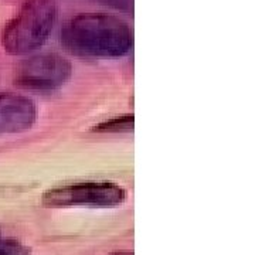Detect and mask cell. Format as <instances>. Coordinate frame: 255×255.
Wrapping results in <instances>:
<instances>
[{
	"label": "cell",
	"mask_w": 255,
	"mask_h": 255,
	"mask_svg": "<svg viewBox=\"0 0 255 255\" xmlns=\"http://www.w3.org/2000/svg\"><path fill=\"white\" fill-rule=\"evenodd\" d=\"M61 43L75 54L122 57L130 51L133 38L122 18L105 13H81L64 24Z\"/></svg>",
	"instance_id": "obj_1"
},
{
	"label": "cell",
	"mask_w": 255,
	"mask_h": 255,
	"mask_svg": "<svg viewBox=\"0 0 255 255\" xmlns=\"http://www.w3.org/2000/svg\"><path fill=\"white\" fill-rule=\"evenodd\" d=\"M58 18L55 0H26L3 28L1 46L11 55H26L44 46Z\"/></svg>",
	"instance_id": "obj_2"
},
{
	"label": "cell",
	"mask_w": 255,
	"mask_h": 255,
	"mask_svg": "<svg viewBox=\"0 0 255 255\" xmlns=\"http://www.w3.org/2000/svg\"><path fill=\"white\" fill-rule=\"evenodd\" d=\"M127 191L115 183H73L50 189L43 194V204L48 207H114L124 203Z\"/></svg>",
	"instance_id": "obj_3"
},
{
	"label": "cell",
	"mask_w": 255,
	"mask_h": 255,
	"mask_svg": "<svg viewBox=\"0 0 255 255\" xmlns=\"http://www.w3.org/2000/svg\"><path fill=\"white\" fill-rule=\"evenodd\" d=\"M73 73L71 63L57 53L31 55L18 64L14 81L31 91H53L60 88Z\"/></svg>",
	"instance_id": "obj_4"
},
{
	"label": "cell",
	"mask_w": 255,
	"mask_h": 255,
	"mask_svg": "<svg viewBox=\"0 0 255 255\" xmlns=\"http://www.w3.org/2000/svg\"><path fill=\"white\" fill-rule=\"evenodd\" d=\"M36 104L11 92H0V133H16L34 125Z\"/></svg>",
	"instance_id": "obj_5"
},
{
	"label": "cell",
	"mask_w": 255,
	"mask_h": 255,
	"mask_svg": "<svg viewBox=\"0 0 255 255\" xmlns=\"http://www.w3.org/2000/svg\"><path fill=\"white\" fill-rule=\"evenodd\" d=\"M132 128H133V115H125L104 122L95 127V129L101 132H128L132 130Z\"/></svg>",
	"instance_id": "obj_6"
},
{
	"label": "cell",
	"mask_w": 255,
	"mask_h": 255,
	"mask_svg": "<svg viewBox=\"0 0 255 255\" xmlns=\"http://www.w3.org/2000/svg\"><path fill=\"white\" fill-rule=\"evenodd\" d=\"M0 255H30V248L14 238L4 237L0 231Z\"/></svg>",
	"instance_id": "obj_7"
},
{
	"label": "cell",
	"mask_w": 255,
	"mask_h": 255,
	"mask_svg": "<svg viewBox=\"0 0 255 255\" xmlns=\"http://www.w3.org/2000/svg\"><path fill=\"white\" fill-rule=\"evenodd\" d=\"M102 4L111 6L114 9L133 13V0H98Z\"/></svg>",
	"instance_id": "obj_8"
},
{
	"label": "cell",
	"mask_w": 255,
	"mask_h": 255,
	"mask_svg": "<svg viewBox=\"0 0 255 255\" xmlns=\"http://www.w3.org/2000/svg\"><path fill=\"white\" fill-rule=\"evenodd\" d=\"M112 255H133L132 253H129V251H127V253H117V254H112Z\"/></svg>",
	"instance_id": "obj_9"
}]
</instances>
